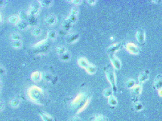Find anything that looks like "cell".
<instances>
[{
	"label": "cell",
	"mask_w": 162,
	"mask_h": 121,
	"mask_svg": "<svg viewBox=\"0 0 162 121\" xmlns=\"http://www.w3.org/2000/svg\"><path fill=\"white\" fill-rule=\"evenodd\" d=\"M85 95L83 94H80L71 102L72 106L74 107V110L77 109L78 112H80L84 109L88 102V99H86Z\"/></svg>",
	"instance_id": "cell-1"
},
{
	"label": "cell",
	"mask_w": 162,
	"mask_h": 121,
	"mask_svg": "<svg viewBox=\"0 0 162 121\" xmlns=\"http://www.w3.org/2000/svg\"><path fill=\"white\" fill-rule=\"evenodd\" d=\"M106 75L108 80L111 84L112 88L113 91L115 94L117 91L116 85V79L115 73L114 72L113 67L110 65H108L105 68Z\"/></svg>",
	"instance_id": "cell-2"
},
{
	"label": "cell",
	"mask_w": 162,
	"mask_h": 121,
	"mask_svg": "<svg viewBox=\"0 0 162 121\" xmlns=\"http://www.w3.org/2000/svg\"><path fill=\"white\" fill-rule=\"evenodd\" d=\"M42 94V91L40 88L37 87H32L30 89L29 95L31 98L34 101H39Z\"/></svg>",
	"instance_id": "cell-3"
},
{
	"label": "cell",
	"mask_w": 162,
	"mask_h": 121,
	"mask_svg": "<svg viewBox=\"0 0 162 121\" xmlns=\"http://www.w3.org/2000/svg\"><path fill=\"white\" fill-rule=\"evenodd\" d=\"M141 90H142V87L140 85H135L133 88H132L131 95L132 97L133 100L134 99L135 100L134 101L135 102H137V98L141 93Z\"/></svg>",
	"instance_id": "cell-4"
},
{
	"label": "cell",
	"mask_w": 162,
	"mask_h": 121,
	"mask_svg": "<svg viewBox=\"0 0 162 121\" xmlns=\"http://www.w3.org/2000/svg\"><path fill=\"white\" fill-rule=\"evenodd\" d=\"M126 48L128 52L134 55L138 54L140 52L139 48L132 43H129L127 44Z\"/></svg>",
	"instance_id": "cell-5"
},
{
	"label": "cell",
	"mask_w": 162,
	"mask_h": 121,
	"mask_svg": "<svg viewBox=\"0 0 162 121\" xmlns=\"http://www.w3.org/2000/svg\"><path fill=\"white\" fill-rule=\"evenodd\" d=\"M135 37L138 42L140 44H144L145 42V33L144 30L142 28L138 30L135 34Z\"/></svg>",
	"instance_id": "cell-6"
},
{
	"label": "cell",
	"mask_w": 162,
	"mask_h": 121,
	"mask_svg": "<svg viewBox=\"0 0 162 121\" xmlns=\"http://www.w3.org/2000/svg\"><path fill=\"white\" fill-rule=\"evenodd\" d=\"M110 58L113 67L117 69H120L121 68V65L120 60L114 54L110 55Z\"/></svg>",
	"instance_id": "cell-7"
},
{
	"label": "cell",
	"mask_w": 162,
	"mask_h": 121,
	"mask_svg": "<svg viewBox=\"0 0 162 121\" xmlns=\"http://www.w3.org/2000/svg\"><path fill=\"white\" fill-rule=\"evenodd\" d=\"M122 46V44L121 43H118L113 44L110 47H108L107 50V52L110 54V55L114 54L116 51H118L120 49Z\"/></svg>",
	"instance_id": "cell-8"
},
{
	"label": "cell",
	"mask_w": 162,
	"mask_h": 121,
	"mask_svg": "<svg viewBox=\"0 0 162 121\" xmlns=\"http://www.w3.org/2000/svg\"><path fill=\"white\" fill-rule=\"evenodd\" d=\"M90 121H109L107 117L101 114H96L90 119Z\"/></svg>",
	"instance_id": "cell-9"
},
{
	"label": "cell",
	"mask_w": 162,
	"mask_h": 121,
	"mask_svg": "<svg viewBox=\"0 0 162 121\" xmlns=\"http://www.w3.org/2000/svg\"><path fill=\"white\" fill-rule=\"evenodd\" d=\"M148 75H149V72L147 70H145L143 72L141 73L138 77V80L140 83H143L148 79Z\"/></svg>",
	"instance_id": "cell-10"
},
{
	"label": "cell",
	"mask_w": 162,
	"mask_h": 121,
	"mask_svg": "<svg viewBox=\"0 0 162 121\" xmlns=\"http://www.w3.org/2000/svg\"><path fill=\"white\" fill-rule=\"evenodd\" d=\"M154 86L158 90L162 88V77L161 75H158L157 78H155Z\"/></svg>",
	"instance_id": "cell-11"
},
{
	"label": "cell",
	"mask_w": 162,
	"mask_h": 121,
	"mask_svg": "<svg viewBox=\"0 0 162 121\" xmlns=\"http://www.w3.org/2000/svg\"><path fill=\"white\" fill-rule=\"evenodd\" d=\"M108 104L111 106H116L118 104V101L115 97L112 95L108 97Z\"/></svg>",
	"instance_id": "cell-12"
},
{
	"label": "cell",
	"mask_w": 162,
	"mask_h": 121,
	"mask_svg": "<svg viewBox=\"0 0 162 121\" xmlns=\"http://www.w3.org/2000/svg\"><path fill=\"white\" fill-rule=\"evenodd\" d=\"M134 107L136 111H139L143 109V105L141 102H135Z\"/></svg>",
	"instance_id": "cell-13"
},
{
	"label": "cell",
	"mask_w": 162,
	"mask_h": 121,
	"mask_svg": "<svg viewBox=\"0 0 162 121\" xmlns=\"http://www.w3.org/2000/svg\"><path fill=\"white\" fill-rule=\"evenodd\" d=\"M40 115L41 116V118L44 121H53V119L49 115H47L46 114H43V113H41L40 114Z\"/></svg>",
	"instance_id": "cell-14"
},
{
	"label": "cell",
	"mask_w": 162,
	"mask_h": 121,
	"mask_svg": "<svg viewBox=\"0 0 162 121\" xmlns=\"http://www.w3.org/2000/svg\"><path fill=\"white\" fill-rule=\"evenodd\" d=\"M127 85L128 88L132 89L135 86V82L133 79L129 80L127 82Z\"/></svg>",
	"instance_id": "cell-15"
},
{
	"label": "cell",
	"mask_w": 162,
	"mask_h": 121,
	"mask_svg": "<svg viewBox=\"0 0 162 121\" xmlns=\"http://www.w3.org/2000/svg\"><path fill=\"white\" fill-rule=\"evenodd\" d=\"M113 90L110 89V88H108L107 89H106L104 91V95L106 97H110L111 95H112Z\"/></svg>",
	"instance_id": "cell-16"
},
{
	"label": "cell",
	"mask_w": 162,
	"mask_h": 121,
	"mask_svg": "<svg viewBox=\"0 0 162 121\" xmlns=\"http://www.w3.org/2000/svg\"><path fill=\"white\" fill-rule=\"evenodd\" d=\"M68 121H82L80 118L78 117L74 116L72 117V118H70Z\"/></svg>",
	"instance_id": "cell-17"
},
{
	"label": "cell",
	"mask_w": 162,
	"mask_h": 121,
	"mask_svg": "<svg viewBox=\"0 0 162 121\" xmlns=\"http://www.w3.org/2000/svg\"><path fill=\"white\" fill-rule=\"evenodd\" d=\"M158 93H159V95L162 97V88H161L160 89L158 90Z\"/></svg>",
	"instance_id": "cell-18"
}]
</instances>
